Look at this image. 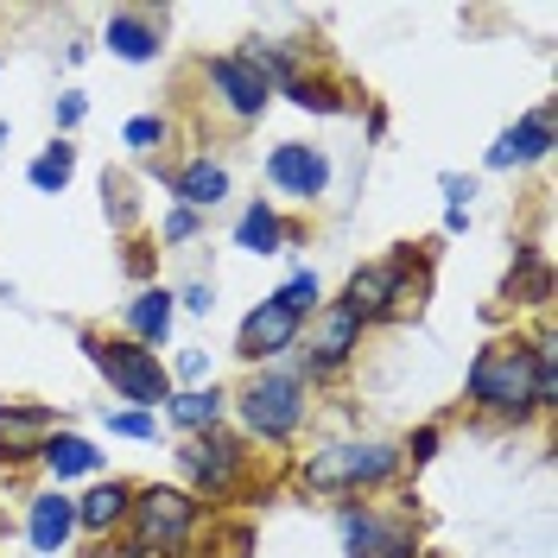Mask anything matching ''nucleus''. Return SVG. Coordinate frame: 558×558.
I'll return each instance as SVG.
<instances>
[{
	"label": "nucleus",
	"mask_w": 558,
	"mask_h": 558,
	"mask_svg": "<svg viewBox=\"0 0 558 558\" xmlns=\"http://www.w3.org/2000/svg\"><path fill=\"white\" fill-rule=\"evenodd\" d=\"M470 407H483L495 418H526L539 407V362H533V343H483L476 362H470Z\"/></svg>",
	"instance_id": "nucleus-1"
},
{
	"label": "nucleus",
	"mask_w": 558,
	"mask_h": 558,
	"mask_svg": "<svg viewBox=\"0 0 558 558\" xmlns=\"http://www.w3.org/2000/svg\"><path fill=\"white\" fill-rule=\"evenodd\" d=\"M128 521H134V553L140 558H172L184 553V539L197 533L204 521V501L197 495H184V488H140L134 501H128Z\"/></svg>",
	"instance_id": "nucleus-2"
},
{
	"label": "nucleus",
	"mask_w": 558,
	"mask_h": 558,
	"mask_svg": "<svg viewBox=\"0 0 558 558\" xmlns=\"http://www.w3.org/2000/svg\"><path fill=\"white\" fill-rule=\"evenodd\" d=\"M83 349H89V362L108 375V387H114L121 400H134V413H153L159 400H172V375H166L159 349H146V343H102V337H83Z\"/></svg>",
	"instance_id": "nucleus-3"
},
{
	"label": "nucleus",
	"mask_w": 558,
	"mask_h": 558,
	"mask_svg": "<svg viewBox=\"0 0 558 558\" xmlns=\"http://www.w3.org/2000/svg\"><path fill=\"white\" fill-rule=\"evenodd\" d=\"M400 470V451L381 445V438H362V445H330L305 463V488H324V495H343V488H368L387 483Z\"/></svg>",
	"instance_id": "nucleus-4"
},
{
	"label": "nucleus",
	"mask_w": 558,
	"mask_h": 558,
	"mask_svg": "<svg viewBox=\"0 0 558 558\" xmlns=\"http://www.w3.org/2000/svg\"><path fill=\"white\" fill-rule=\"evenodd\" d=\"M235 407H242V425L254 438L279 445V438H292L299 418H305V381H299V375H260V381L242 387Z\"/></svg>",
	"instance_id": "nucleus-5"
},
{
	"label": "nucleus",
	"mask_w": 558,
	"mask_h": 558,
	"mask_svg": "<svg viewBox=\"0 0 558 558\" xmlns=\"http://www.w3.org/2000/svg\"><path fill=\"white\" fill-rule=\"evenodd\" d=\"M400 299H407V260L393 254V260H375V267H355V274H349V292L337 305H343L355 324H368V317H387Z\"/></svg>",
	"instance_id": "nucleus-6"
},
{
	"label": "nucleus",
	"mask_w": 558,
	"mask_h": 558,
	"mask_svg": "<svg viewBox=\"0 0 558 558\" xmlns=\"http://www.w3.org/2000/svg\"><path fill=\"white\" fill-rule=\"evenodd\" d=\"M209 83H216V96L229 102V114H242V121H254L260 108L274 102V83L254 70L247 51H235V58H209Z\"/></svg>",
	"instance_id": "nucleus-7"
},
{
	"label": "nucleus",
	"mask_w": 558,
	"mask_h": 558,
	"mask_svg": "<svg viewBox=\"0 0 558 558\" xmlns=\"http://www.w3.org/2000/svg\"><path fill=\"white\" fill-rule=\"evenodd\" d=\"M292 343H299V317L286 312V305H274V299H260V305L242 317L235 355H247V362H267V355H279V349H292Z\"/></svg>",
	"instance_id": "nucleus-8"
},
{
	"label": "nucleus",
	"mask_w": 558,
	"mask_h": 558,
	"mask_svg": "<svg viewBox=\"0 0 558 558\" xmlns=\"http://www.w3.org/2000/svg\"><path fill=\"white\" fill-rule=\"evenodd\" d=\"M267 178H274L279 191H292V197H324V184H330V159H324L317 146L286 140V146L267 153Z\"/></svg>",
	"instance_id": "nucleus-9"
},
{
	"label": "nucleus",
	"mask_w": 558,
	"mask_h": 558,
	"mask_svg": "<svg viewBox=\"0 0 558 558\" xmlns=\"http://www.w3.org/2000/svg\"><path fill=\"white\" fill-rule=\"evenodd\" d=\"M178 457H184V470L197 476V488H204V495H229V488L242 483V451H235L229 438H216V432L191 438Z\"/></svg>",
	"instance_id": "nucleus-10"
},
{
	"label": "nucleus",
	"mask_w": 558,
	"mask_h": 558,
	"mask_svg": "<svg viewBox=\"0 0 558 558\" xmlns=\"http://www.w3.org/2000/svg\"><path fill=\"white\" fill-rule=\"evenodd\" d=\"M343 546L349 558H418L413 553V533L400 521H381V514H343Z\"/></svg>",
	"instance_id": "nucleus-11"
},
{
	"label": "nucleus",
	"mask_w": 558,
	"mask_h": 558,
	"mask_svg": "<svg viewBox=\"0 0 558 558\" xmlns=\"http://www.w3.org/2000/svg\"><path fill=\"white\" fill-rule=\"evenodd\" d=\"M355 343H362V324H355L343 305H324V317H317V330H312V349H305V368H312V375H330V368L349 362Z\"/></svg>",
	"instance_id": "nucleus-12"
},
{
	"label": "nucleus",
	"mask_w": 558,
	"mask_h": 558,
	"mask_svg": "<svg viewBox=\"0 0 558 558\" xmlns=\"http://www.w3.org/2000/svg\"><path fill=\"white\" fill-rule=\"evenodd\" d=\"M546 153H553V114L533 108L526 121H514L508 134L488 146V166H495V172H501V166H533V159H546Z\"/></svg>",
	"instance_id": "nucleus-13"
},
{
	"label": "nucleus",
	"mask_w": 558,
	"mask_h": 558,
	"mask_svg": "<svg viewBox=\"0 0 558 558\" xmlns=\"http://www.w3.org/2000/svg\"><path fill=\"white\" fill-rule=\"evenodd\" d=\"M45 438H51V413H45V407H13V400H0V463L33 457Z\"/></svg>",
	"instance_id": "nucleus-14"
},
{
	"label": "nucleus",
	"mask_w": 558,
	"mask_h": 558,
	"mask_svg": "<svg viewBox=\"0 0 558 558\" xmlns=\"http://www.w3.org/2000/svg\"><path fill=\"white\" fill-rule=\"evenodd\" d=\"M26 533H33V553H64V539L76 533V501L58 495V488H51V495H38Z\"/></svg>",
	"instance_id": "nucleus-15"
},
{
	"label": "nucleus",
	"mask_w": 558,
	"mask_h": 558,
	"mask_svg": "<svg viewBox=\"0 0 558 558\" xmlns=\"http://www.w3.org/2000/svg\"><path fill=\"white\" fill-rule=\"evenodd\" d=\"M172 317H178V299L166 286H146L140 299H128V330H134V343H166L172 337Z\"/></svg>",
	"instance_id": "nucleus-16"
},
{
	"label": "nucleus",
	"mask_w": 558,
	"mask_h": 558,
	"mask_svg": "<svg viewBox=\"0 0 558 558\" xmlns=\"http://www.w3.org/2000/svg\"><path fill=\"white\" fill-rule=\"evenodd\" d=\"M108 51L128 58V64H153V58H159V20H146V13H114V20H108Z\"/></svg>",
	"instance_id": "nucleus-17"
},
{
	"label": "nucleus",
	"mask_w": 558,
	"mask_h": 558,
	"mask_svg": "<svg viewBox=\"0 0 558 558\" xmlns=\"http://www.w3.org/2000/svg\"><path fill=\"white\" fill-rule=\"evenodd\" d=\"M172 191H178L184 209H216L222 197H229V172H222L216 159H191V166L172 178Z\"/></svg>",
	"instance_id": "nucleus-18"
},
{
	"label": "nucleus",
	"mask_w": 558,
	"mask_h": 558,
	"mask_svg": "<svg viewBox=\"0 0 558 558\" xmlns=\"http://www.w3.org/2000/svg\"><path fill=\"white\" fill-rule=\"evenodd\" d=\"M38 457H45V470L64 483V476H89V470H102V451L89 445V438H76V432H51L45 445H38Z\"/></svg>",
	"instance_id": "nucleus-19"
},
{
	"label": "nucleus",
	"mask_w": 558,
	"mask_h": 558,
	"mask_svg": "<svg viewBox=\"0 0 558 558\" xmlns=\"http://www.w3.org/2000/svg\"><path fill=\"white\" fill-rule=\"evenodd\" d=\"M128 501H134V488H128V483L89 488V495L76 501V526H83V533H108V526L128 521Z\"/></svg>",
	"instance_id": "nucleus-20"
},
{
	"label": "nucleus",
	"mask_w": 558,
	"mask_h": 558,
	"mask_svg": "<svg viewBox=\"0 0 558 558\" xmlns=\"http://www.w3.org/2000/svg\"><path fill=\"white\" fill-rule=\"evenodd\" d=\"M235 247H247V254H279V247H286L279 209L274 204H247V216L235 222Z\"/></svg>",
	"instance_id": "nucleus-21"
},
{
	"label": "nucleus",
	"mask_w": 558,
	"mask_h": 558,
	"mask_svg": "<svg viewBox=\"0 0 558 558\" xmlns=\"http://www.w3.org/2000/svg\"><path fill=\"white\" fill-rule=\"evenodd\" d=\"M166 413H172L184 432H216L222 393H216V387H191V393H172V400H166Z\"/></svg>",
	"instance_id": "nucleus-22"
},
{
	"label": "nucleus",
	"mask_w": 558,
	"mask_h": 558,
	"mask_svg": "<svg viewBox=\"0 0 558 558\" xmlns=\"http://www.w3.org/2000/svg\"><path fill=\"white\" fill-rule=\"evenodd\" d=\"M70 172H76V146H70V140H51V146L33 159V172H26V178H33V191L51 197V191H64V184H70Z\"/></svg>",
	"instance_id": "nucleus-23"
},
{
	"label": "nucleus",
	"mask_w": 558,
	"mask_h": 558,
	"mask_svg": "<svg viewBox=\"0 0 558 558\" xmlns=\"http://www.w3.org/2000/svg\"><path fill=\"white\" fill-rule=\"evenodd\" d=\"M274 305H286V312L305 324V312L317 305V274H292V279H286V286L274 292Z\"/></svg>",
	"instance_id": "nucleus-24"
},
{
	"label": "nucleus",
	"mask_w": 558,
	"mask_h": 558,
	"mask_svg": "<svg viewBox=\"0 0 558 558\" xmlns=\"http://www.w3.org/2000/svg\"><path fill=\"white\" fill-rule=\"evenodd\" d=\"M159 140H166V121H159V114H140V121H128V146H134V153H153Z\"/></svg>",
	"instance_id": "nucleus-25"
},
{
	"label": "nucleus",
	"mask_w": 558,
	"mask_h": 558,
	"mask_svg": "<svg viewBox=\"0 0 558 558\" xmlns=\"http://www.w3.org/2000/svg\"><path fill=\"white\" fill-rule=\"evenodd\" d=\"M514 292H533V299H546V267H539V260H526L521 274L508 279V299H514Z\"/></svg>",
	"instance_id": "nucleus-26"
},
{
	"label": "nucleus",
	"mask_w": 558,
	"mask_h": 558,
	"mask_svg": "<svg viewBox=\"0 0 558 558\" xmlns=\"http://www.w3.org/2000/svg\"><path fill=\"white\" fill-rule=\"evenodd\" d=\"M108 432H121V438H153V413H108Z\"/></svg>",
	"instance_id": "nucleus-27"
},
{
	"label": "nucleus",
	"mask_w": 558,
	"mask_h": 558,
	"mask_svg": "<svg viewBox=\"0 0 558 558\" xmlns=\"http://www.w3.org/2000/svg\"><path fill=\"white\" fill-rule=\"evenodd\" d=\"M191 235H197V209L178 204L172 216H166V242H191Z\"/></svg>",
	"instance_id": "nucleus-28"
},
{
	"label": "nucleus",
	"mask_w": 558,
	"mask_h": 558,
	"mask_svg": "<svg viewBox=\"0 0 558 558\" xmlns=\"http://www.w3.org/2000/svg\"><path fill=\"white\" fill-rule=\"evenodd\" d=\"M83 114H89V102H83V96H58V128H76Z\"/></svg>",
	"instance_id": "nucleus-29"
},
{
	"label": "nucleus",
	"mask_w": 558,
	"mask_h": 558,
	"mask_svg": "<svg viewBox=\"0 0 558 558\" xmlns=\"http://www.w3.org/2000/svg\"><path fill=\"white\" fill-rule=\"evenodd\" d=\"M432 451H438V425H425V432H413V463H425Z\"/></svg>",
	"instance_id": "nucleus-30"
},
{
	"label": "nucleus",
	"mask_w": 558,
	"mask_h": 558,
	"mask_svg": "<svg viewBox=\"0 0 558 558\" xmlns=\"http://www.w3.org/2000/svg\"><path fill=\"white\" fill-rule=\"evenodd\" d=\"M184 305H191V312H209V305H216V286H184Z\"/></svg>",
	"instance_id": "nucleus-31"
},
{
	"label": "nucleus",
	"mask_w": 558,
	"mask_h": 558,
	"mask_svg": "<svg viewBox=\"0 0 558 558\" xmlns=\"http://www.w3.org/2000/svg\"><path fill=\"white\" fill-rule=\"evenodd\" d=\"M204 368H209V362H204V349H184V362H178V375H191V381H197Z\"/></svg>",
	"instance_id": "nucleus-32"
},
{
	"label": "nucleus",
	"mask_w": 558,
	"mask_h": 558,
	"mask_svg": "<svg viewBox=\"0 0 558 558\" xmlns=\"http://www.w3.org/2000/svg\"><path fill=\"white\" fill-rule=\"evenodd\" d=\"M89 558H140L134 546H102V553H89Z\"/></svg>",
	"instance_id": "nucleus-33"
},
{
	"label": "nucleus",
	"mask_w": 558,
	"mask_h": 558,
	"mask_svg": "<svg viewBox=\"0 0 558 558\" xmlns=\"http://www.w3.org/2000/svg\"><path fill=\"white\" fill-rule=\"evenodd\" d=\"M0 146H7V121H0Z\"/></svg>",
	"instance_id": "nucleus-34"
}]
</instances>
